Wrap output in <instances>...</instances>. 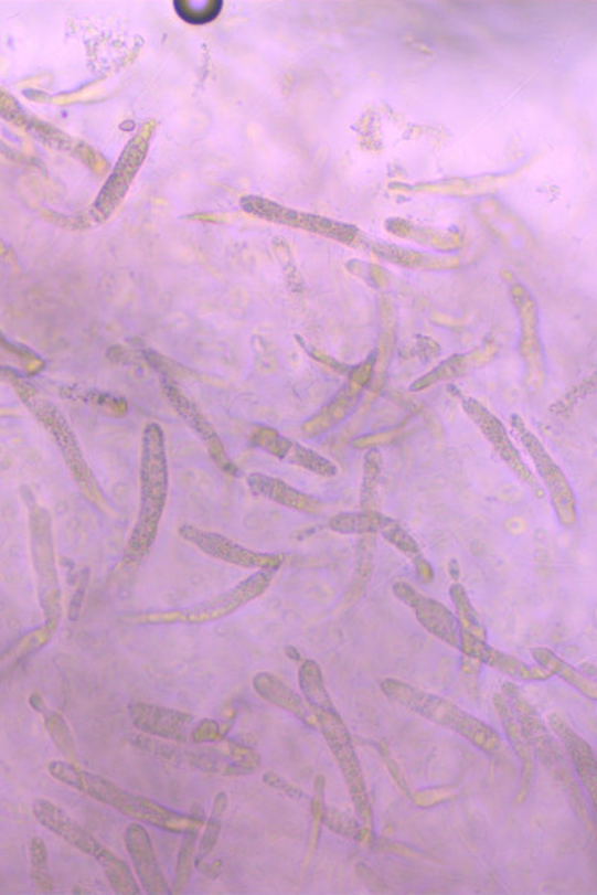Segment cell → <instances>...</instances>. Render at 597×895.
<instances>
[{
	"label": "cell",
	"mask_w": 597,
	"mask_h": 895,
	"mask_svg": "<svg viewBox=\"0 0 597 895\" xmlns=\"http://www.w3.org/2000/svg\"><path fill=\"white\" fill-rule=\"evenodd\" d=\"M49 774L51 778L58 780V782L65 784L76 791L84 792V795L92 797L99 803L118 810L122 816L139 822H146V824L156 827V829L177 834L202 829V818L183 816V813L164 808V806L146 799V797L135 796L132 792L122 790L121 787L107 778L79 769L75 763L51 761Z\"/></svg>",
	"instance_id": "6da1fadb"
},
{
	"label": "cell",
	"mask_w": 597,
	"mask_h": 895,
	"mask_svg": "<svg viewBox=\"0 0 597 895\" xmlns=\"http://www.w3.org/2000/svg\"><path fill=\"white\" fill-rule=\"evenodd\" d=\"M381 690L393 702L408 707L415 714L425 716V718L434 721V723L443 725V727L459 733L460 736L466 737L477 748L484 750L487 754L497 753L499 746H501V739H499L498 733L493 728L476 718V716L466 714L459 706L446 699L425 693V691L414 689L413 685L397 680H384L381 682Z\"/></svg>",
	"instance_id": "7a4b0ae2"
},
{
	"label": "cell",
	"mask_w": 597,
	"mask_h": 895,
	"mask_svg": "<svg viewBox=\"0 0 597 895\" xmlns=\"http://www.w3.org/2000/svg\"><path fill=\"white\" fill-rule=\"evenodd\" d=\"M143 503L141 523L134 534L129 558L141 560L150 548L154 537L156 525L167 494V465L162 433L159 427L150 426L146 431V456H143Z\"/></svg>",
	"instance_id": "3957f363"
},
{
	"label": "cell",
	"mask_w": 597,
	"mask_h": 895,
	"mask_svg": "<svg viewBox=\"0 0 597 895\" xmlns=\"http://www.w3.org/2000/svg\"><path fill=\"white\" fill-rule=\"evenodd\" d=\"M273 580V571H260L244 583L236 585L235 588L228 589L224 594L214 597V599L202 601L192 606V608L164 610V612L141 614L137 617L138 624H175L183 622L190 626L196 624H205L210 621H217L220 618L227 617L243 608L244 605L249 604L268 589Z\"/></svg>",
	"instance_id": "277c9868"
},
{
	"label": "cell",
	"mask_w": 597,
	"mask_h": 895,
	"mask_svg": "<svg viewBox=\"0 0 597 895\" xmlns=\"http://www.w3.org/2000/svg\"><path fill=\"white\" fill-rule=\"evenodd\" d=\"M511 427L535 465L542 483L547 488L558 523L563 528H573L578 521V504L569 479L520 415H512Z\"/></svg>",
	"instance_id": "5b68a950"
},
{
	"label": "cell",
	"mask_w": 597,
	"mask_h": 895,
	"mask_svg": "<svg viewBox=\"0 0 597 895\" xmlns=\"http://www.w3.org/2000/svg\"><path fill=\"white\" fill-rule=\"evenodd\" d=\"M317 721H319V732L323 733L324 739L328 740L329 748L332 750L338 765L341 767L342 775H344L345 782L349 785L351 799L355 806V810L362 820H371L370 799H367L365 779H363L362 769L358 755L351 744L349 729L344 725V721L338 715V712L315 711Z\"/></svg>",
	"instance_id": "8992f818"
},
{
	"label": "cell",
	"mask_w": 597,
	"mask_h": 895,
	"mask_svg": "<svg viewBox=\"0 0 597 895\" xmlns=\"http://www.w3.org/2000/svg\"><path fill=\"white\" fill-rule=\"evenodd\" d=\"M461 405H463L465 414L476 424L478 430L482 433L487 443H489L494 451H497L498 456L501 457V460L508 466V469H510L524 486L531 488L536 498H544V488L541 487V483H537L535 473L529 468L522 452L516 449L514 440H512L510 433H508L501 419L493 413H490L477 398H465Z\"/></svg>",
	"instance_id": "52a82bcc"
},
{
	"label": "cell",
	"mask_w": 597,
	"mask_h": 895,
	"mask_svg": "<svg viewBox=\"0 0 597 895\" xmlns=\"http://www.w3.org/2000/svg\"><path fill=\"white\" fill-rule=\"evenodd\" d=\"M512 302L520 318L519 354L526 371V387L529 392H541L545 383L544 347L540 337V312L531 292L522 286L512 287Z\"/></svg>",
	"instance_id": "ba28073f"
},
{
	"label": "cell",
	"mask_w": 597,
	"mask_h": 895,
	"mask_svg": "<svg viewBox=\"0 0 597 895\" xmlns=\"http://www.w3.org/2000/svg\"><path fill=\"white\" fill-rule=\"evenodd\" d=\"M372 372H374V355L351 367L344 387L315 417L308 418L303 423L305 435H308L309 438H317V436L341 426L359 408L360 402L370 387Z\"/></svg>",
	"instance_id": "9c48e42d"
},
{
	"label": "cell",
	"mask_w": 597,
	"mask_h": 895,
	"mask_svg": "<svg viewBox=\"0 0 597 895\" xmlns=\"http://www.w3.org/2000/svg\"><path fill=\"white\" fill-rule=\"evenodd\" d=\"M393 593L396 594L397 599H401L413 609L415 618L420 621L429 633L451 644V647H459V622H457L456 615L447 606L439 604L438 600L430 599V597L423 596L413 585L404 583V580L393 585Z\"/></svg>",
	"instance_id": "30bf717a"
},
{
	"label": "cell",
	"mask_w": 597,
	"mask_h": 895,
	"mask_svg": "<svg viewBox=\"0 0 597 895\" xmlns=\"http://www.w3.org/2000/svg\"><path fill=\"white\" fill-rule=\"evenodd\" d=\"M32 810L42 827L65 840L67 845L83 852L84 855L93 856L97 861L107 850L95 835L88 833L83 825H79V822L67 816L65 810L58 808L53 801L36 799L33 801Z\"/></svg>",
	"instance_id": "8fae6325"
},
{
	"label": "cell",
	"mask_w": 597,
	"mask_h": 895,
	"mask_svg": "<svg viewBox=\"0 0 597 895\" xmlns=\"http://www.w3.org/2000/svg\"><path fill=\"white\" fill-rule=\"evenodd\" d=\"M125 845L142 889L150 895L172 894L163 872L160 871L150 834L141 822H132L126 827Z\"/></svg>",
	"instance_id": "7c38bea8"
},
{
	"label": "cell",
	"mask_w": 597,
	"mask_h": 895,
	"mask_svg": "<svg viewBox=\"0 0 597 895\" xmlns=\"http://www.w3.org/2000/svg\"><path fill=\"white\" fill-rule=\"evenodd\" d=\"M254 444L266 452L281 458L284 461H289L291 465L299 466L309 470V472L319 475V477L333 478L338 475L337 465L332 464L329 458L320 456L312 449L303 447L295 440L284 438L277 430L268 427H260L254 431Z\"/></svg>",
	"instance_id": "4fadbf2b"
},
{
	"label": "cell",
	"mask_w": 597,
	"mask_h": 895,
	"mask_svg": "<svg viewBox=\"0 0 597 895\" xmlns=\"http://www.w3.org/2000/svg\"><path fill=\"white\" fill-rule=\"evenodd\" d=\"M188 530L189 532H183L185 539L193 542L203 553L213 555V557L223 560V562L245 568H262V571H274L282 563L279 555L253 553V551L233 544V542L217 536V534L203 533L199 532V530L190 532V529Z\"/></svg>",
	"instance_id": "5bb4252c"
},
{
	"label": "cell",
	"mask_w": 597,
	"mask_h": 895,
	"mask_svg": "<svg viewBox=\"0 0 597 895\" xmlns=\"http://www.w3.org/2000/svg\"><path fill=\"white\" fill-rule=\"evenodd\" d=\"M129 714L139 732L169 740L183 739L184 728L193 720V716L185 712L142 702L132 704Z\"/></svg>",
	"instance_id": "9a60e30c"
},
{
	"label": "cell",
	"mask_w": 597,
	"mask_h": 895,
	"mask_svg": "<svg viewBox=\"0 0 597 895\" xmlns=\"http://www.w3.org/2000/svg\"><path fill=\"white\" fill-rule=\"evenodd\" d=\"M494 354H497V348L487 343V345L478 348V350L469 352V354L451 355V358L444 360L438 366L431 369L430 372L415 380L409 390L413 393H420L440 383L459 380V377L476 371L477 367L484 366L494 358Z\"/></svg>",
	"instance_id": "2e32d148"
},
{
	"label": "cell",
	"mask_w": 597,
	"mask_h": 895,
	"mask_svg": "<svg viewBox=\"0 0 597 895\" xmlns=\"http://www.w3.org/2000/svg\"><path fill=\"white\" fill-rule=\"evenodd\" d=\"M253 689L266 702L274 704L279 710L290 712L296 718L309 725L311 728H319L316 712L299 694H296L289 685L284 684L279 678L273 673L260 672L254 674Z\"/></svg>",
	"instance_id": "e0dca14e"
},
{
	"label": "cell",
	"mask_w": 597,
	"mask_h": 895,
	"mask_svg": "<svg viewBox=\"0 0 597 895\" xmlns=\"http://www.w3.org/2000/svg\"><path fill=\"white\" fill-rule=\"evenodd\" d=\"M548 723L552 725L554 732L557 733L558 737H561L563 744H565L567 754H569L571 759H573L575 770H577L582 782L586 785L588 795L591 797V803L595 805L597 765L591 746L588 745V742L584 740L583 737H579L561 715H550Z\"/></svg>",
	"instance_id": "ac0fdd59"
},
{
	"label": "cell",
	"mask_w": 597,
	"mask_h": 895,
	"mask_svg": "<svg viewBox=\"0 0 597 895\" xmlns=\"http://www.w3.org/2000/svg\"><path fill=\"white\" fill-rule=\"evenodd\" d=\"M248 482L257 494L264 496V498L273 500V502L281 504V507L308 513V515H320L324 511V503L320 499L302 493V491L296 490L289 483L279 481L277 478L266 477V475H252Z\"/></svg>",
	"instance_id": "d6986e66"
},
{
	"label": "cell",
	"mask_w": 597,
	"mask_h": 895,
	"mask_svg": "<svg viewBox=\"0 0 597 895\" xmlns=\"http://www.w3.org/2000/svg\"><path fill=\"white\" fill-rule=\"evenodd\" d=\"M494 704H497L499 715H501L503 725H505L508 739H510L516 757H519L520 761H522V788H520L519 797H516V801L522 803V801L526 799L529 788H531L532 784L533 761L531 748H529L527 739L526 736H524L522 725H520L519 720H516V716L514 712H512L511 707L508 706L507 700L503 699L501 694H498L497 697H494Z\"/></svg>",
	"instance_id": "ffe728a7"
},
{
	"label": "cell",
	"mask_w": 597,
	"mask_h": 895,
	"mask_svg": "<svg viewBox=\"0 0 597 895\" xmlns=\"http://www.w3.org/2000/svg\"><path fill=\"white\" fill-rule=\"evenodd\" d=\"M383 316V330H381L379 348L374 354V372H372L370 387H367L372 398L383 392L385 383H387L393 354H395L396 329L392 309L384 307Z\"/></svg>",
	"instance_id": "44dd1931"
},
{
	"label": "cell",
	"mask_w": 597,
	"mask_h": 895,
	"mask_svg": "<svg viewBox=\"0 0 597 895\" xmlns=\"http://www.w3.org/2000/svg\"><path fill=\"white\" fill-rule=\"evenodd\" d=\"M379 534L401 551L405 557H408L414 563L415 571L420 575L423 583H430L434 579V568L423 555L420 546H418L415 539L397 521L388 519L384 515L383 523L380 525Z\"/></svg>",
	"instance_id": "7402d4cb"
},
{
	"label": "cell",
	"mask_w": 597,
	"mask_h": 895,
	"mask_svg": "<svg viewBox=\"0 0 597 895\" xmlns=\"http://www.w3.org/2000/svg\"><path fill=\"white\" fill-rule=\"evenodd\" d=\"M29 703H31L33 710L40 712L42 718H44L46 732H49L53 744L56 745L58 753H61L63 757L67 759V761L76 763L78 753H76L74 735H72L66 720L63 718L58 712L51 711L50 707L46 706L44 699H42L41 695L32 694L31 699H29Z\"/></svg>",
	"instance_id": "603a6c76"
},
{
	"label": "cell",
	"mask_w": 597,
	"mask_h": 895,
	"mask_svg": "<svg viewBox=\"0 0 597 895\" xmlns=\"http://www.w3.org/2000/svg\"><path fill=\"white\" fill-rule=\"evenodd\" d=\"M533 659L537 661L547 670V672L553 674H558L562 680H565L567 684L574 686L578 691H582L584 695H587L590 700H596L597 697V690H596V682L588 680L586 674L578 672L577 669L573 668L565 663V661L558 659L554 652L550 651L547 648H536L532 651Z\"/></svg>",
	"instance_id": "cb8c5ba5"
},
{
	"label": "cell",
	"mask_w": 597,
	"mask_h": 895,
	"mask_svg": "<svg viewBox=\"0 0 597 895\" xmlns=\"http://www.w3.org/2000/svg\"><path fill=\"white\" fill-rule=\"evenodd\" d=\"M299 684L312 711L337 712L328 690H326L323 673L316 661L307 660L300 664Z\"/></svg>",
	"instance_id": "d4e9b609"
},
{
	"label": "cell",
	"mask_w": 597,
	"mask_h": 895,
	"mask_svg": "<svg viewBox=\"0 0 597 895\" xmlns=\"http://www.w3.org/2000/svg\"><path fill=\"white\" fill-rule=\"evenodd\" d=\"M384 513L379 511L341 512L329 521V529L340 534H358V536H375L383 523Z\"/></svg>",
	"instance_id": "484cf974"
},
{
	"label": "cell",
	"mask_w": 597,
	"mask_h": 895,
	"mask_svg": "<svg viewBox=\"0 0 597 895\" xmlns=\"http://www.w3.org/2000/svg\"><path fill=\"white\" fill-rule=\"evenodd\" d=\"M481 663L491 665V668L501 670V672L510 674L515 680L522 681H545L552 676V673L545 669L533 668L523 661L516 660L515 657L501 654L497 649L486 647L482 651Z\"/></svg>",
	"instance_id": "4316f807"
},
{
	"label": "cell",
	"mask_w": 597,
	"mask_h": 895,
	"mask_svg": "<svg viewBox=\"0 0 597 895\" xmlns=\"http://www.w3.org/2000/svg\"><path fill=\"white\" fill-rule=\"evenodd\" d=\"M381 479H383V456L379 449H370L363 461L362 490H360V509L363 511H376Z\"/></svg>",
	"instance_id": "83f0119b"
},
{
	"label": "cell",
	"mask_w": 597,
	"mask_h": 895,
	"mask_svg": "<svg viewBox=\"0 0 597 895\" xmlns=\"http://www.w3.org/2000/svg\"><path fill=\"white\" fill-rule=\"evenodd\" d=\"M97 863L100 864L102 871H104L105 876H107L114 893L121 895H137L141 893L139 884L137 880H135L129 865L126 864V861L118 859L108 848L104 851V854L97 859Z\"/></svg>",
	"instance_id": "f1b7e54d"
},
{
	"label": "cell",
	"mask_w": 597,
	"mask_h": 895,
	"mask_svg": "<svg viewBox=\"0 0 597 895\" xmlns=\"http://www.w3.org/2000/svg\"><path fill=\"white\" fill-rule=\"evenodd\" d=\"M228 808V797L226 792H218L214 799L213 812H211L210 820H207L205 830L201 840H199V854L196 860H206L207 856L213 854L215 846H217L220 834L223 830V817Z\"/></svg>",
	"instance_id": "f546056e"
},
{
	"label": "cell",
	"mask_w": 597,
	"mask_h": 895,
	"mask_svg": "<svg viewBox=\"0 0 597 895\" xmlns=\"http://www.w3.org/2000/svg\"><path fill=\"white\" fill-rule=\"evenodd\" d=\"M450 596L456 605V618L457 622H459V630L468 631V633L476 635L478 638L486 640L484 626H482L481 619L478 617L477 609L473 608L471 600H469L463 585L452 584Z\"/></svg>",
	"instance_id": "4dcf8cb0"
},
{
	"label": "cell",
	"mask_w": 597,
	"mask_h": 895,
	"mask_svg": "<svg viewBox=\"0 0 597 895\" xmlns=\"http://www.w3.org/2000/svg\"><path fill=\"white\" fill-rule=\"evenodd\" d=\"M374 554H375V539L374 536H365L363 539L362 544L359 546V554H358V566H355V572L353 576V580H351V585L349 588V593H347L345 600L347 601H354L360 597V594L365 592L367 583H370L371 574H372V564H374Z\"/></svg>",
	"instance_id": "1f68e13d"
},
{
	"label": "cell",
	"mask_w": 597,
	"mask_h": 895,
	"mask_svg": "<svg viewBox=\"0 0 597 895\" xmlns=\"http://www.w3.org/2000/svg\"><path fill=\"white\" fill-rule=\"evenodd\" d=\"M199 830H189L184 833L183 843L178 851L175 884L172 893H183L188 888L190 877H192L194 861H196Z\"/></svg>",
	"instance_id": "d6a6232c"
},
{
	"label": "cell",
	"mask_w": 597,
	"mask_h": 895,
	"mask_svg": "<svg viewBox=\"0 0 597 895\" xmlns=\"http://www.w3.org/2000/svg\"><path fill=\"white\" fill-rule=\"evenodd\" d=\"M31 854V880L40 893H51L54 889V882L49 873V850L44 840L33 838L29 845Z\"/></svg>",
	"instance_id": "836d02e7"
},
{
	"label": "cell",
	"mask_w": 597,
	"mask_h": 895,
	"mask_svg": "<svg viewBox=\"0 0 597 895\" xmlns=\"http://www.w3.org/2000/svg\"><path fill=\"white\" fill-rule=\"evenodd\" d=\"M222 2H211V0H207L205 7L201 8L192 7L190 2H175L178 14L183 17L185 21L196 24L207 23V21L214 20L215 17L220 14V11H222Z\"/></svg>",
	"instance_id": "e575fe53"
},
{
	"label": "cell",
	"mask_w": 597,
	"mask_h": 895,
	"mask_svg": "<svg viewBox=\"0 0 597 895\" xmlns=\"http://www.w3.org/2000/svg\"><path fill=\"white\" fill-rule=\"evenodd\" d=\"M323 788H324V779L319 778L317 779L316 784V797L315 801H312V818H315V827H312V834H311V852L315 851L317 845V840H319L320 834V825L323 824V817H324V808H323Z\"/></svg>",
	"instance_id": "d590c367"
},
{
	"label": "cell",
	"mask_w": 597,
	"mask_h": 895,
	"mask_svg": "<svg viewBox=\"0 0 597 895\" xmlns=\"http://www.w3.org/2000/svg\"><path fill=\"white\" fill-rule=\"evenodd\" d=\"M192 737L194 744H217V742L224 740L220 725L213 720L202 721L194 729Z\"/></svg>",
	"instance_id": "8d00e7d4"
},
{
	"label": "cell",
	"mask_w": 597,
	"mask_h": 895,
	"mask_svg": "<svg viewBox=\"0 0 597 895\" xmlns=\"http://www.w3.org/2000/svg\"><path fill=\"white\" fill-rule=\"evenodd\" d=\"M264 780L266 785L273 787L274 790L281 791L282 795L291 797V799H302L303 792L296 788L295 785L287 782L286 779H282L281 776L274 774V771H268L265 774Z\"/></svg>",
	"instance_id": "74e56055"
},
{
	"label": "cell",
	"mask_w": 597,
	"mask_h": 895,
	"mask_svg": "<svg viewBox=\"0 0 597 895\" xmlns=\"http://www.w3.org/2000/svg\"><path fill=\"white\" fill-rule=\"evenodd\" d=\"M286 652H287V654H289V656H290V659L298 660V661L300 660L299 652H296V649H294V648H287V651H286Z\"/></svg>",
	"instance_id": "f35d334b"
}]
</instances>
